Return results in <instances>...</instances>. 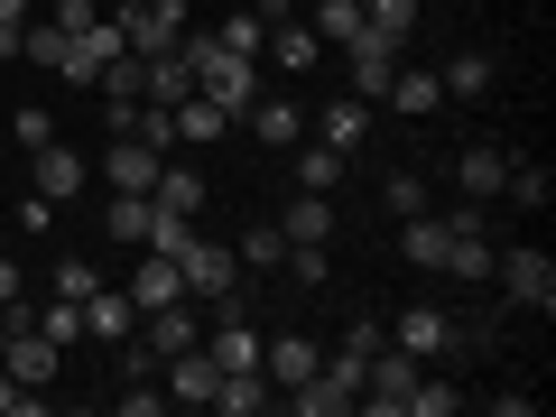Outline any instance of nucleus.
Wrapping results in <instances>:
<instances>
[{
	"mask_svg": "<svg viewBox=\"0 0 556 417\" xmlns=\"http://www.w3.org/2000/svg\"><path fill=\"white\" fill-rule=\"evenodd\" d=\"M492 278H501V298L529 306V316H547V306H556V260L538 251V241H501V251H492Z\"/></svg>",
	"mask_w": 556,
	"mask_h": 417,
	"instance_id": "f257e3e1",
	"label": "nucleus"
},
{
	"mask_svg": "<svg viewBox=\"0 0 556 417\" xmlns=\"http://www.w3.org/2000/svg\"><path fill=\"white\" fill-rule=\"evenodd\" d=\"M417 380H427V362L399 353V343L380 334V353L362 362V408H371V417H408V390H417Z\"/></svg>",
	"mask_w": 556,
	"mask_h": 417,
	"instance_id": "f03ea898",
	"label": "nucleus"
},
{
	"mask_svg": "<svg viewBox=\"0 0 556 417\" xmlns=\"http://www.w3.org/2000/svg\"><path fill=\"white\" fill-rule=\"evenodd\" d=\"M177 278H186V306H214V298H232V278H241V260H232V241H186L177 251Z\"/></svg>",
	"mask_w": 556,
	"mask_h": 417,
	"instance_id": "7ed1b4c3",
	"label": "nucleus"
},
{
	"mask_svg": "<svg viewBox=\"0 0 556 417\" xmlns=\"http://www.w3.org/2000/svg\"><path fill=\"white\" fill-rule=\"evenodd\" d=\"M186 20H195L186 0H130V10H121V47H130V56H167V47L186 38Z\"/></svg>",
	"mask_w": 556,
	"mask_h": 417,
	"instance_id": "20e7f679",
	"label": "nucleus"
},
{
	"mask_svg": "<svg viewBox=\"0 0 556 417\" xmlns=\"http://www.w3.org/2000/svg\"><path fill=\"white\" fill-rule=\"evenodd\" d=\"M0 371L20 380V390H47V380L65 371V343H47L28 316H10V343H0Z\"/></svg>",
	"mask_w": 556,
	"mask_h": 417,
	"instance_id": "39448f33",
	"label": "nucleus"
},
{
	"mask_svg": "<svg viewBox=\"0 0 556 417\" xmlns=\"http://www.w3.org/2000/svg\"><path fill=\"white\" fill-rule=\"evenodd\" d=\"M159 167H167V149L112 130V149H102V186H112V195H149V186H159Z\"/></svg>",
	"mask_w": 556,
	"mask_h": 417,
	"instance_id": "423d86ee",
	"label": "nucleus"
},
{
	"mask_svg": "<svg viewBox=\"0 0 556 417\" xmlns=\"http://www.w3.org/2000/svg\"><path fill=\"white\" fill-rule=\"evenodd\" d=\"M390 343H399V353H417V362H437V353H455V343H464V325L445 316V306H399Z\"/></svg>",
	"mask_w": 556,
	"mask_h": 417,
	"instance_id": "0eeeda50",
	"label": "nucleus"
},
{
	"mask_svg": "<svg viewBox=\"0 0 556 417\" xmlns=\"http://www.w3.org/2000/svg\"><path fill=\"white\" fill-rule=\"evenodd\" d=\"M84 177H93V159H75L65 139H47V149H28V186H38L47 204H75V195H84Z\"/></svg>",
	"mask_w": 556,
	"mask_h": 417,
	"instance_id": "6e6552de",
	"label": "nucleus"
},
{
	"mask_svg": "<svg viewBox=\"0 0 556 417\" xmlns=\"http://www.w3.org/2000/svg\"><path fill=\"white\" fill-rule=\"evenodd\" d=\"M343 65H353V93H362V102H380V93H390V65H399V38H380V28H353V38H343Z\"/></svg>",
	"mask_w": 556,
	"mask_h": 417,
	"instance_id": "1a4fd4ad",
	"label": "nucleus"
},
{
	"mask_svg": "<svg viewBox=\"0 0 556 417\" xmlns=\"http://www.w3.org/2000/svg\"><path fill=\"white\" fill-rule=\"evenodd\" d=\"M214 390H223V371H214V353H204V343L167 353V399H177V408H214Z\"/></svg>",
	"mask_w": 556,
	"mask_h": 417,
	"instance_id": "9d476101",
	"label": "nucleus"
},
{
	"mask_svg": "<svg viewBox=\"0 0 556 417\" xmlns=\"http://www.w3.org/2000/svg\"><path fill=\"white\" fill-rule=\"evenodd\" d=\"M112 56H121V20H93V28H75V38H65V65H56V75H65V84H93Z\"/></svg>",
	"mask_w": 556,
	"mask_h": 417,
	"instance_id": "9b49d317",
	"label": "nucleus"
},
{
	"mask_svg": "<svg viewBox=\"0 0 556 417\" xmlns=\"http://www.w3.org/2000/svg\"><path fill=\"white\" fill-rule=\"evenodd\" d=\"M177 298H186L177 260H167V251H149V260L130 269V306H139V316H159V306H177Z\"/></svg>",
	"mask_w": 556,
	"mask_h": 417,
	"instance_id": "f8f14e48",
	"label": "nucleus"
},
{
	"mask_svg": "<svg viewBox=\"0 0 556 417\" xmlns=\"http://www.w3.org/2000/svg\"><path fill=\"white\" fill-rule=\"evenodd\" d=\"M362 130H371V102H362V93H334L316 112V139H325V149H343V159L362 149Z\"/></svg>",
	"mask_w": 556,
	"mask_h": 417,
	"instance_id": "ddd939ff",
	"label": "nucleus"
},
{
	"mask_svg": "<svg viewBox=\"0 0 556 417\" xmlns=\"http://www.w3.org/2000/svg\"><path fill=\"white\" fill-rule=\"evenodd\" d=\"M316 28H306V20H269V47H260V56H269L278 65V75H306V65H316Z\"/></svg>",
	"mask_w": 556,
	"mask_h": 417,
	"instance_id": "4468645a",
	"label": "nucleus"
},
{
	"mask_svg": "<svg viewBox=\"0 0 556 417\" xmlns=\"http://www.w3.org/2000/svg\"><path fill=\"white\" fill-rule=\"evenodd\" d=\"M316 343H306V334H269V353H260V371H269L278 380V390H298V380H316Z\"/></svg>",
	"mask_w": 556,
	"mask_h": 417,
	"instance_id": "2eb2a0df",
	"label": "nucleus"
},
{
	"mask_svg": "<svg viewBox=\"0 0 556 417\" xmlns=\"http://www.w3.org/2000/svg\"><path fill=\"white\" fill-rule=\"evenodd\" d=\"M251 139H269V149H298V139H306V112H298L288 93H260V102H251Z\"/></svg>",
	"mask_w": 556,
	"mask_h": 417,
	"instance_id": "dca6fc26",
	"label": "nucleus"
},
{
	"mask_svg": "<svg viewBox=\"0 0 556 417\" xmlns=\"http://www.w3.org/2000/svg\"><path fill=\"white\" fill-rule=\"evenodd\" d=\"M501 177H510V149H464L455 159V195H473V204H492Z\"/></svg>",
	"mask_w": 556,
	"mask_h": 417,
	"instance_id": "f3484780",
	"label": "nucleus"
},
{
	"mask_svg": "<svg viewBox=\"0 0 556 417\" xmlns=\"http://www.w3.org/2000/svg\"><path fill=\"white\" fill-rule=\"evenodd\" d=\"M130 325H139L130 288H93V298H84V334H93V343H121Z\"/></svg>",
	"mask_w": 556,
	"mask_h": 417,
	"instance_id": "a211bd4d",
	"label": "nucleus"
},
{
	"mask_svg": "<svg viewBox=\"0 0 556 417\" xmlns=\"http://www.w3.org/2000/svg\"><path fill=\"white\" fill-rule=\"evenodd\" d=\"M492 251H501L492 232H445V260H437V269H455L464 288H482V278H492Z\"/></svg>",
	"mask_w": 556,
	"mask_h": 417,
	"instance_id": "6ab92c4d",
	"label": "nucleus"
},
{
	"mask_svg": "<svg viewBox=\"0 0 556 417\" xmlns=\"http://www.w3.org/2000/svg\"><path fill=\"white\" fill-rule=\"evenodd\" d=\"M167 121H177V149H214V139L232 130V112H214V102H204V93H186V102H177V112H167Z\"/></svg>",
	"mask_w": 556,
	"mask_h": 417,
	"instance_id": "aec40b11",
	"label": "nucleus"
},
{
	"mask_svg": "<svg viewBox=\"0 0 556 417\" xmlns=\"http://www.w3.org/2000/svg\"><path fill=\"white\" fill-rule=\"evenodd\" d=\"M380 102H390V112H437L445 84L427 75V65H390V93H380Z\"/></svg>",
	"mask_w": 556,
	"mask_h": 417,
	"instance_id": "412c9836",
	"label": "nucleus"
},
{
	"mask_svg": "<svg viewBox=\"0 0 556 417\" xmlns=\"http://www.w3.org/2000/svg\"><path fill=\"white\" fill-rule=\"evenodd\" d=\"M399 260L437 269V260H445V214H399Z\"/></svg>",
	"mask_w": 556,
	"mask_h": 417,
	"instance_id": "4be33fe9",
	"label": "nucleus"
},
{
	"mask_svg": "<svg viewBox=\"0 0 556 417\" xmlns=\"http://www.w3.org/2000/svg\"><path fill=\"white\" fill-rule=\"evenodd\" d=\"M149 204H159V214H204V177H195V167H159Z\"/></svg>",
	"mask_w": 556,
	"mask_h": 417,
	"instance_id": "5701e85b",
	"label": "nucleus"
},
{
	"mask_svg": "<svg viewBox=\"0 0 556 417\" xmlns=\"http://www.w3.org/2000/svg\"><path fill=\"white\" fill-rule=\"evenodd\" d=\"M278 232H288V241H334V204H325V195H306V186H298V204L278 214Z\"/></svg>",
	"mask_w": 556,
	"mask_h": 417,
	"instance_id": "b1692460",
	"label": "nucleus"
},
{
	"mask_svg": "<svg viewBox=\"0 0 556 417\" xmlns=\"http://www.w3.org/2000/svg\"><path fill=\"white\" fill-rule=\"evenodd\" d=\"M195 334H204V325L186 316V298H177V306H159V316H149V334H139V343H149V353L167 362V353H186V343H195Z\"/></svg>",
	"mask_w": 556,
	"mask_h": 417,
	"instance_id": "393cba45",
	"label": "nucleus"
},
{
	"mask_svg": "<svg viewBox=\"0 0 556 417\" xmlns=\"http://www.w3.org/2000/svg\"><path fill=\"white\" fill-rule=\"evenodd\" d=\"M492 75H501V65H492V56H482V47H464V56H455V65H445V75H437V84H445V93H464V102H482V93H492Z\"/></svg>",
	"mask_w": 556,
	"mask_h": 417,
	"instance_id": "a878e982",
	"label": "nucleus"
},
{
	"mask_svg": "<svg viewBox=\"0 0 556 417\" xmlns=\"http://www.w3.org/2000/svg\"><path fill=\"white\" fill-rule=\"evenodd\" d=\"M501 195H510L519 214H538V204L556 195V177H547V167H538V159H510V177H501Z\"/></svg>",
	"mask_w": 556,
	"mask_h": 417,
	"instance_id": "bb28decb",
	"label": "nucleus"
},
{
	"mask_svg": "<svg viewBox=\"0 0 556 417\" xmlns=\"http://www.w3.org/2000/svg\"><path fill=\"white\" fill-rule=\"evenodd\" d=\"M149 214H159L149 195H112V204H102V232H112V241H149Z\"/></svg>",
	"mask_w": 556,
	"mask_h": 417,
	"instance_id": "cd10ccee",
	"label": "nucleus"
},
{
	"mask_svg": "<svg viewBox=\"0 0 556 417\" xmlns=\"http://www.w3.org/2000/svg\"><path fill=\"white\" fill-rule=\"evenodd\" d=\"M28 325H38L47 343H65V353H75V343H84V298H56V306H38Z\"/></svg>",
	"mask_w": 556,
	"mask_h": 417,
	"instance_id": "c85d7f7f",
	"label": "nucleus"
},
{
	"mask_svg": "<svg viewBox=\"0 0 556 417\" xmlns=\"http://www.w3.org/2000/svg\"><path fill=\"white\" fill-rule=\"evenodd\" d=\"M298 186H306V195H334V186H343V149H325V139H316V149L298 159Z\"/></svg>",
	"mask_w": 556,
	"mask_h": 417,
	"instance_id": "c756f323",
	"label": "nucleus"
},
{
	"mask_svg": "<svg viewBox=\"0 0 556 417\" xmlns=\"http://www.w3.org/2000/svg\"><path fill=\"white\" fill-rule=\"evenodd\" d=\"M214 38L232 47V56H251V65H260V47H269V20H260V10H232V20H223Z\"/></svg>",
	"mask_w": 556,
	"mask_h": 417,
	"instance_id": "7c9ffc66",
	"label": "nucleus"
},
{
	"mask_svg": "<svg viewBox=\"0 0 556 417\" xmlns=\"http://www.w3.org/2000/svg\"><path fill=\"white\" fill-rule=\"evenodd\" d=\"M362 28H380V38H399V47H408V28H417V0H362Z\"/></svg>",
	"mask_w": 556,
	"mask_h": 417,
	"instance_id": "2f4dec72",
	"label": "nucleus"
},
{
	"mask_svg": "<svg viewBox=\"0 0 556 417\" xmlns=\"http://www.w3.org/2000/svg\"><path fill=\"white\" fill-rule=\"evenodd\" d=\"M241 269H278V260H288V232H278V223H260V232H241Z\"/></svg>",
	"mask_w": 556,
	"mask_h": 417,
	"instance_id": "473e14b6",
	"label": "nucleus"
},
{
	"mask_svg": "<svg viewBox=\"0 0 556 417\" xmlns=\"http://www.w3.org/2000/svg\"><path fill=\"white\" fill-rule=\"evenodd\" d=\"M65 38H75V28H56V20H28L20 56H28V65H65Z\"/></svg>",
	"mask_w": 556,
	"mask_h": 417,
	"instance_id": "72a5a7b5",
	"label": "nucleus"
},
{
	"mask_svg": "<svg viewBox=\"0 0 556 417\" xmlns=\"http://www.w3.org/2000/svg\"><path fill=\"white\" fill-rule=\"evenodd\" d=\"M306 28H316V38H353V28H362V0H316V20H306Z\"/></svg>",
	"mask_w": 556,
	"mask_h": 417,
	"instance_id": "f704fd0d",
	"label": "nucleus"
},
{
	"mask_svg": "<svg viewBox=\"0 0 556 417\" xmlns=\"http://www.w3.org/2000/svg\"><path fill=\"white\" fill-rule=\"evenodd\" d=\"M278 269L298 278V288H325V241H288V260Z\"/></svg>",
	"mask_w": 556,
	"mask_h": 417,
	"instance_id": "c9c22d12",
	"label": "nucleus"
},
{
	"mask_svg": "<svg viewBox=\"0 0 556 417\" xmlns=\"http://www.w3.org/2000/svg\"><path fill=\"white\" fill-rule=\"evenodd\" d=\"M186 241H195V214H149V251H167V260H177Z\"/></svg>",
	"mask_w": 556,
	"mask_h": 417,
	"instance_id": "e433bc0d",
	"label": "nucleus"
},
{
	"mask_svg": "<svg viewBox=\"0 0 556 417\" xmlns=\"http://www.w3.org/2000/svg\"><path fill=\"white\" fill-rule=\"evenodd\" d=\"M464 408V390H445V380H417L408 390V417H455Z\"/></svg>",
	"mask_w": 556,
	"mask_h": 417,
	"instance_id": "4c0bfd02",
	"label": "nucleus"
},
{
	"mask_svg": "<svg viewBox=\"0 0 556 417\" xmlns=\"http://www.w3.org/2000/svg\"><path fill=\"white\" fill-rule=\"evenodd\" d=\"M93 288H102V278H93V260H84V251H65V260H56V298H93Z\"/></svg>",
	"mask_w": 556,
	"mask_h": 417,
	"instance_id": "58836bf2",
	"label": "nucleus"
},
{
	"mask_svg": "<svg viewBox=\"0 0 556 417\" xmlns=\"http://www.w3.org/2000/svg\"><path fill=\"white\" fill-rule=\"evenodd\" d=\"M10 139H20V159H28V149H47V139H56V121H47L38 102H20V121H10Z\"/></svg>",
	"mask_w": 556,
	"mask_h": 417,
	"instance_id": "ea45409f",
	"label": "nucleus"
},
{
	"mask_svg": "<svg viewBox=\"0 0 556 417\" xmlns=\"http://www.w3.org/2000/svg\"><path fill=\"white\" fill-rule=\"evenodd\" d=\"M390 214H427V186H417V177H390Z\"/></svg>",
	"mask_w": 556,
	"mask_h": 417,
	"instance_id": "a19ab883",
	"label": "nucleus"
},
{
	"mask_svg": "<svg viewBox=\"0 0 556 417\" xmlns=\"http://www.w3.org/2000/svg\"><path fill=\"white\" fill-rule=\"evenodd\" d=\"M28 408H38V390H20V380L0 371V417H28Z\"/></svg>",
	"mask_w": 556,
	"mask_h": 417,
	"instance_id": "79ce46f5",
	"label": "nucleus"
},
{
	"mask_svg": "<svg viewBox=\"0 0 556 417\" xmlns=\"http://www.w3.org/2000/svg\"><path fill=\"white\" fill-rule=\"evenodd\" d=\"M20 306V260H0V316Z\"/></svg>",
	"mask_w": 556,
	"mask_h": 417,
	"instance_id": "37998d69",
	"label": "nucleus"
},
{
	"mask_svg": "<svg viewBox=\"0 0 556 417\" xmlns=\"http://www.w3.org/2000/svg\"><path fill=\"white\" fill-rule=\"evenodd\" d=\"M0 20H28V0H0Z\"/></svg>",
	"mask_w": 556,
	"mask_h": 417,
	"instance_id": "c03bdc74",
	"label": "nucleus"
},
{
	"mask_svg": "<svg viewBox=\"0 0 556 417\" xmlns=\"http://www.w3.org/2000/svg\"><path fill=\"white\" fill-rule=\"evenodd\" d=\"M0 343H10V316H0Z\"/></svg>",
	"mask_w": 556,
	"mask_h": 417,
	"instance_id": "a18cd8bd",
	"label": "nucleus"
}]
</instances>
